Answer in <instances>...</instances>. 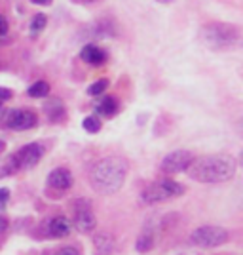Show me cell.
<instances>
[{"mask_svg":"<svg viewBox=\"0 0 243 255\" xmlns=\"http://www.w3.org/2000/svg\"><path fill=\"white\" fill-rule=\"evenodd\" d=\"M186 173L192 179L200 183H222L234 177L236 173V160L226 154H209L200 156L190 162Z\"/></svg>","mask_w":243,"mask_h":255,"instance_id":"cell-1","label":"cell"},{"mask_svg":"<svg viewBox=\"0 0 243 255\" xmlns=\"http://www.w3.org/2000/svg\"><path fill=\"white\" fill-rule=\"evenodd\" d=\"M127 175L126 160L118 156L99 160L91 170V185L103 194H112L122 189Z\"/></svg>","mask_w":243,"mask_h":255,"instance_id":"cell-2","label":"cell"},{"mask_svg":"<svg viewBox=\"0 0 243 255\" xmlns=\"http://www.w3.org/2000/svg\"><path fill=\"white\" fill-rule=\"evenodd\" d=\"M240 32L232 25H207L201 31V40L205 42V46H209L211 50H226L232 48L234 44L238 42Z\"/></svg>","mask_w":243,"mask_h":255,"instance_id":"cell-3","label":"cell"},{"mask_svg":"<svg viewBox=\"0 0 243 255\" xmlns=\"http://www.w3.org/2000/svg\"><path fill=\"white\" fill-rule=\"evenodd\" d=\"M184 192V187L179 185L177 181L173 179H162L152 183L150 187H147L143 191V200L147 204H160L171 200V198H177Z\"/></svg>","mask_w":243,"mask_h":255,"instance_id":"cell-4","label":"cell"},{"mask_svg":"<svg viewBox=\"0 0 243 255\" xmlns=\"http://www.w3.org/2000/svg\"><path fill=\"white\" fill-rule=\"evenodd\" d=\"M192 244L200 246V248H217L228 242V231H224L222 227H213V225H205L196 229L190 236Z\"/></svg>","mask_w":243,"mask_h":255,"instance_id":"cell-5","label":"cell"},{"mask_svg":"<svg viewBox=\"0 0 243 255\" xmlns=\"http://www.w3.org/2000/svg\"><path fill=\"white\" fill-rule=\"evenodd\" d=\"M192 160H194V154L190 150H173L162 160L160 168H162V171H165L169 175L171 173H180V171H186Z\"/></svg>","mask_w":243,"mask_h":255,"instance_id":"cell-6","label":"cell"},{"mask_svg":"<svg viewBox=\"0 0 243 255\" xmlns=\"http://www.w3.org/2000/svg\"><path fill=\"white\" fill-rule=\"evenodd\" d=\"M42 147L38 145V143H31V145H25L13 158L11 162H15V170H27V168H32V166H36L40 158H42Z\"/></svg>","mask_w":243,"mask_h":255,"instance_id":"cell-7","label":"cell"},{"mask_svg":"<svg viewBox=\"0 0 243 255\" xmlns=\"http://www.w3.org/2000/svg\"><path fill=\"white\" fill-rule=\"evenodd\" d=\"M4 122L11 129H29L36 124V115L27 109H17V111H10L4 118Z\"/></svg>","mask_w":243,"mask_h":255,"instance_id":"cell-8","label":"cell"},{"mask_svg":"<svg viewBox=\"0 0 243 255\" xmlns=\"http://www.w3.org/2000/svg\"><path fill=\"white\" fill-rule=\"evenodd\" d=\"M95 215L91 212V208L85 204L84 208L76 206L74 210V227L80 231V233H91L95 229Z\"/></svg>","mask_w":243,"mask_h":255,"instance_id":"cell-9","label":"cell"},{"mask_svg":"<svg viewBox=\"0 0 243 255\" xmlns=\"http://www.w3.org/2000/svg\"><path fill=\"white\" fill-rule=\"evenodd\" d=\"M50 187H53L55 191H69L73 187V173L67 168H55L48 177Z\"/></svg>","mask_w":243,"mask_h":255,"instance_id":"cell-10","label":"cell"},{"mask_svg":"<svg viewBox=\"0 0 243 255\" xmlns=\"http://www.w3.org/2000/svg\"><path fill=\"white\" fill-rule=\"evenodd\" d=\"M80 57H82V61H85L87 65H103L106 61V53L95 46V44H87L84 46V50L80 52Z\"/></svg>","mask_w":243,"mask_h":255,"instance_id":"cell-11","label":"cell"},{"mask_svg":"<svg viewBox=\"0 0 243 255\" xmlns=\"http://www.w3.org/2000/svg\"><path fill=\"white\" fill-rule=\"evenodd\" d=\"M71 229H73V225L71 221L63 217V215H57V217H53L52 221L48 223V233L55 236V238H65V236H69L71 234Z\"/></svg>","mask_w":243,"mask_h":255,"instance_id":"cell-12","label":"cell"},{"mask_svg":"<svg viewBox=\"0 0 243 255\" xmlns=\"http://www.w3.org/2000/svg\"><path fill=\"white\" fill-rule=\"evenodd\" d=\"M118 109H120V105H118V99L112 96H106L103 97L101 101H97L95 105V111L101 115V117H114L118 113Z\"/></svg>","mask_w":243,"mask_h":255,"instance_id":"cell-13","label":"cell"},{"mask_svg":"<svg viewBox=\"0 0 243 255\" xmlns=\"http://www.w3.org/2000/svg\"><path fill=\"white\" fill-rule=\"evenodd\" d=\"M46 23H48L46 15H44V13H36V15L31 19V25H29V32H31V36H38V34L44 31Z\"/></svg>","mask_w":243,"mask_h":255,"instance_id":"cell-14","label":"cell"},{"mask_svg":"<svg viewBox=\"0 0 243 255\" xmlns=\"http://www.w3.org/2000/svg\"><path fill=\"white\" fill-rule=\"evenodd\" d=\"M27 94L31 97H46L50 94V86H48V82H44V80H38V82H34L27 90Z\"/></svg>","mask_w":243,"mask_h":255,"instance_id":"cell-15","label":"cell"},{"mask_svg":"<svg viewBox=\"0 0 243 255\" xmlns=\"http://www.w3.org/2000/svg\"><path fill=\"white\" fill-rule=\"evenodd\" d=\"M95 246L103 252V254H110L112 252V240L108 238V236H105V234H97L95 236Z\"/></svg>","mask_w":243,"mask_h":255,"instance_id":"cell-16","label":"cell"},{"mask_svg":"<svg viewBox=\"0 0 243 255\" xmlns=\"http://www.w3.org/2000/svg\"><path fill=\"white\" fill-rule=\"evenodd\" d=\"M82 126H84V129L87 133H97V131L101 129V120L97 117H87V118H84Z\"/></svg>","mask_w":243,"mask_h":255,"instance_id":"cell-17","label":"cell"},{"mask_svg":"<svg viewBox=\"0 0 243 255\" xmlns=\"http://www.w3.org/2000/svg\"><path fill=\"white\" fill-rule=\"evenodd\" d=\"M152 246H154V238H152V234L145 233L137 240V246H135V248H137V252H148Z\"/></svg>","mask_w":243,"mask_h":255,"instance_id":"cell-18","label":"cell"},{"mask_svg":"<svg viewBox=\"0 0 243 255\" xmlns=\"http://www.w3.org/2000/svg\"><path fill=\"white\" fill-rule=\"evenodd\" d=\"M106 86H108V80H97V82H93V84L87 88V94L89 96H99V94H103L106 90Z\"/></svg>","mask_w":243,"mask_h":255,"instance_id":"cell-19","label":"cell"},{"mask_svg":"<svg viewBox=\"0 0 243 255\" xmlns=\"http://www.w3.org/2000/svg\"><path fill=\"white\" fill-rule=\"evenodd\" d=\"M8 198H10V191H8V189H0V210H4V208H6Z\"/></svg>","mask_w":243,"mask_h":255,"instance_id":"cell-20","label":"cell"},{"mask_svg":"<svg viewBox=\"0 0 243 255\" xmlns=\"http://www.w3.org/2000/svg\"><path fill=\"white\" fill-rule=\"evenodd\" d=\"M11 99V92L8 88H0V107L4 105V101Z\"/></svg>","mask_w":243,"mask_h":255,"instance_id":"cell-21","label":"cell"},{"mask_svg":"<svg viewBox=\"0 0 243 255\" xmlns=\"http://www.w3.org/2000/svg\"><path fill=\"white\" fill-rule=\"evenodd\" d=\"M8 27H10V25H8V19H6L4 15H0V38L8 32Z\"/></svg>","mask_w":243,"mask_h":255,"instance_id":"cell-22","label":"cell"},{"mask_svg":"<svg viewBox=\"0 0 243 255\" xmlns=\"http://www.w3.org/2000/svg\"><path fill=\"white\" fill-rule=\"evenodd\" d=\"M57 255H80V254H78L74 248H63V250H61Z\"/></svg>","mask_w":243,"mask_h":255,"instance_id":"cell-23","label":"cell"},{"mask_svg":"<svg viewBox=\"0 0 243 255\" xmlns=\"http://www.w3.org/2000/svg\"><path fill=\"white\" fill-rule=\"evenodd\" d=\"M6 229H8V219L0 215V234H4V233H6Z\"/></svg>","mask_w":243,"mask_h":255,"instance_id":"cell-24","label":"cell"},{"mask_svg":"<svg viewBox=\"0 0 243 255\" xmlns=\"http://www.w3.org/2000/svg\"><path fill=\"white\" fill-rule=\"evenodd\" d=\"M32 4H38V6H50L52 0H31Z\"/></svg>","mask_w":243,"mask_h":255,"instance_id":"cell-25","label":"cell"},{"mask_svg":"<svg viewBox=\"0 0 243 255\" xmlns=\"http://www.w3.org/2000/svg\"><path fill=\"white\" fill-rule=\"evenodd\" d=\"M80 4H93V2H97V0H78Z\"/></svg>","mask_w":243,"mask_h":255,"instance_id":"cell-26","label":"cell"},{"mask_svg":"<svg viewBox=\"0 0 243 255\" xmlns=\"http://www.w3.org/2000/svg\"><path fill=\"white\" fill-rule=\"evenodd\" d=\"M160 2H171V0H160Z\"/></svg>","mask_w":243,"mask_h":255,"instance_id":"cell-27","label":"cell"}]
</instances>
